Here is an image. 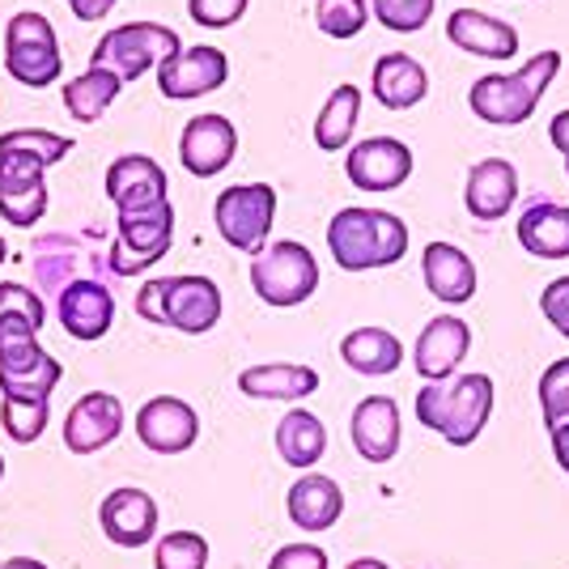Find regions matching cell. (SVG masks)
Listing matches in <instances>:
<instances>
[{"mask_svg": "<svg viewBox=\"0 0 569 569\" xmlns=\"http://www.w3.org/2000/svg\"><path fill=\"white\" fill-rule=\"evenodd\" d=\"M493 417V379L489 375H455L417 391V421L442 433L451 447H472Z\"/></svg>", "mask_w": 569, "mask_h": 569, "instance_id": "obj_1", "label": "cell"}, {"mask_svg": "<svg viewBox=\"0 0 569 569\" xmlns=\"http://www.w3.org/2000/svg\"><path fill=\"white\" fill-rule=\"evenodd\" d=\"M557 72H561V51H540L519 72H489V77L472 81L468 107L476 119H485L493 128L527 123L536 116L540 98L548 94V86L557 81Z\"/></svg>", "mask_w": 569, "mask_h": 569, "instance_id": "obj_2", "label": "cell"}, {"mask_svg": "<svg viewBox=\"0 0 569 569\" xmlns=\"http://www.w3.org/2000/svg\"><path fill=\"white\" fill-rule=\"evenodd\" d=\"M328 247L345 272H370L403 260L408 226L403 217L382 209H340L328 226Z\"/></svg>", "mask_w": 569, "mask_h": 569, "instance_id": "obj_3", "label": "cell"}, {"mask_svg": "<svg viewBox=\"0 0 569 569\" xmlns=\"http://www.w3.org/2000/svg\"><path fill=\"white\" fill-rule=\"evenodd\" d=\"M137 315L188 336H204L213 332L221 319V289L209 277H158V281L141 284Z\"/></svg>", "mask_w": 569, "mask_h": 569, "instance_id": "obj_4", "label": "cell"}, {"mask_svg": "<svg viewBox=\"0 0 569 569\" xmlns=\"http://www.w3.org/2000/svg\"><path fill=\"white\" fill-rule=\"evenodd\" d=\"M251 289L268 307H302L319 289V260L307 242H268L260 256H251Z\"/></svg>", "mask_w": 569, "mask_h": 569, "instance_id": "obj_5", "label": "cell"}, {"mask_svg": "<svg viewBox=\"0 0 569 569\" xmlns=\"http://www.w3.org/2000/svg\"><path fill=\"white\" fill-rule=\"evenodd\" d=\"M183 48L179 43V34L162 22H128V26H116V30H107L102 39H98V48L90 51V69H107L116 72L119 81L128 86V81H137L144 77L149 69H158L167 56Z\"/></svg>", "mask_w": 569, "mask_h": 569, "instance_id": "obj_6", "label": "cell"}, {"mask_svg": "<svg viewBox=\"0 0 569 569\" xmlns=\"http://www.w3.org/2000/svg\"><path fill=\"white\" fill-rule=\"evenodd\" d=\"M217 234L234 251L260 256L277 221V188L272 183H230L217 196Z\"/></svg>", "mask_w": 569, "mask_h": 569, "instance_id": "obj_7", "label": "cell"}, {"mask_svg": "<svg viewBox=\"0 0 569 569\" xmlns=\"http://www.w3.org/2000/svg\"><path fill=\"white\" fill-rule=\"evenodd\" d=\"M4 64L13 72V81H22L30 90L60 81L64 56L43 13H13V22L4 26Z\"/></svg>", "mask_w": 569, "mask_h": 569, "instance_id": "obj_8", "label": "cell"}, {"mask_svg": "<svg viewBox=\"0 0 569 569\" xmlns=\"http://www.w3.org/2000/svg\"><path fill=\"white\" fill-rule=\"evenodd\" d=\"M174 242V204H153V209H137V213L116 217V251H111V268L116 277H137L149 263H158Z\"/></svg>", "mask_w": 569, "mask_h": 569, "instance_id": "obj_9", "label": "cell"}, {"mask_svg": "<svg viewBox=\"0 0 569 569\" xmlns=\"http://www.w3.org/2000/svg\"><path fill=\"white\" fill-rule=\"evenodd\" d=\"M43 213H48V162L22 149H0V217L26 230Z\"/></svg>", "mask_w": 569, "mask_h": 569, "instance_id": "obj_10", "label": "cell"}, {"mask_svg": "<svg viewBox=\"0 0 569 569\" xmlns=\"http://www.w3.org/2000/svg\"><path fill=\"white\" fill-rule=\"evenodd\" d=\"M226 77H230L226 51L196 43V48H179L174 56H167L158 64V90L167 98H174V102H188V98H204L213 94V90H221Z\"/></svg>", "mask_w": 569, "mask_h": 569, "instance_id": "obj_11", "label": "cell"}, {"mask_svg": "<svg viewBox=\"0 0 569 569\" xmlns=\"http://www.w3.org/2000/svg\"><path fill=\"white\" fill-rule=\"evenodd\" d=\"M238 132L226 116H191L179 137V162L196 179H217L234 162Z\"/></svg>", "mask_w": 569, "mask_h": 569, "instance_id": "obj_12", "label": "cell"}, {"mask_svg": "<svg viewBox=\"0 0 569 569\" xmlns=\"http://www.w3.org/2000/svg\"><path fill=\"white\" fill-rule=\"evenodd\" d=\"M345 174L361 191H396L412 174V149L403 141H396V137H370V141L349 149Z\"/></svg>", "mask_w": 569, "mask_h": 569, "instance_id": "obj_13", "label": "cell"}, {"mask_svg": "<svg viewBox=\"0 0 569 569\" xmlns=\"http://www.w3.org/2000/svg\"><path fill=\"white\" fill-rule=\"evenodd\" d=\"M137 438L153 455H183L200 438V417L191 403L174 400V396H153L137 412Z\"/></svg>", "mask_w": 569, "mask_h": 569, "instance_id": "obj_14", "label": "cell"}, {"mask_svg": "<svg viewBox=\"0 0 569 569\" xmlns=\"http://www.w3.org/2000/svg\"><path fill=\"white\" fill-rule=\"evenodd\" d=\"M107 200L116 204L119 213H137V209H153L167 204L170 183L167 170L158 167L144 153H123L107 167Z\"/></svg>", "mask_w": 569, "mask_h": 569, "instance_id": "obj_15", "label": "cell"}, {"mask_svg": "<svg viewBox=\"0 0 569 569\" xmlns=\"http://www.w3.org/2000/svg\"><path fill=\"white\" fill-rule=\"evenodd\" d=\"M123 429V403L111 391H86L64 417V447L72 455H94L111 447Z\"/></svg>", "mask_w": 569, "mask_h": 569, "instance_id": "obj_16", "label": "cell"}, {"mask_svg": "<svg viewBox=\"0 0 569 569\" xmlns=\"http://www.w3.org/2000/svg\"><path fill=\"white\" fill-rule=\"evenodd\" d=\"M349 433H353V447L366 463H391L400 451V403L391 396H366L349 417Z\"/></svg>", "mask_w": 569, "mask_h": 569, "instance_id": "obj_17", "label": "cell"}, {"mask_svg": "<svg viewBox=\"0 0 569 569\" xmlns=\"http://www.w3.org/2000/svg\"><path fill=\"white\" fill-rule=\"evenodd\" d=\"M98 522L116 548H144L158 536V501L144 489H116L98 506Z\"/></svg>", "mask_w": 569, "mask_h": 569, "instance_id": "obj_18", "label": "cell"}, {"mask_svg": "<svg viewBox=\"0 0 569 569\" xmlns=\"http://www.w3.org/2000/svg\"><path fill=\"white\" fill-rule=\"evenodd\" d=\"M56 315L72 340H102L116 323V298L98 281H69L60 289Z\"/></svg>", "mask_w": 569, "mask_h": 569, "instance_id": "obj_19", "label": "cell"}, {"mask_svg": "<svg viewBox=\"0 0 569 569\" xmlns=\"http://www.w3.org/2000/svg\"><path fill=\"white\" fill-rule=\"evenodd\" d=\"M468 349H472V328L463 319H455V315H438L417 336V353H412L417 375L429 382L451 379L455 366L468 357Z\"/></svg>", "mask_w": 569, "mask_h": 569, "instance_id": "obj_20", "label": "cell"}, {"mask_svg": "<svg viewBox=\"0 0 569 569\" xmlns=\"http://www.w3.org/2000/svg\"><path fill=\"white\" fill-rule=\"evenodd\" d=\"M519 200V170L506 158H485L468 170V183H463V204L468 213L480 221H498L515 209Z\"/></svg>", "mask_w": 569, "mask_h": 569, "instance_id": "obj_21", "label": "cell"}, {"mask_svg": "<svg viewBox=\"0 0 569 569\" xmlns=\"http://www.w3.org/2000/svg\"><path fill=\"white\" fill-rule=\"evenodd\" d=\"M447 39L468 56L480 60H510L519 51V30L501 18H489L480 9H455L447 18Z\"/></svg>", "mask_w": 569, "mask_h": 569, "instance_id": "obj_22", "label": "cell"}, {"mask_svg": "<svg viewBox=\"0 0 569 569\" xmlns=\"http://www.w3.org/2000/svg\"><path fill=\"white\" fill-rule=\"evenodd\" d=\"M421 272H426L429 293L447 307H463L476 298V263L455 242H429L421 251Z\"/></svg>", "mask_w": 569, "mask_h": 569, "instance_id": "obj_23", "label": "cell"}, {"mask_svg": "<svg viewBox=\"0 0 569 569\" xmlns=\"http://www.w3.org/2000/svg\"><path fill=\"white\" fill-rule=\"evenodd\" d=\"M370 90L387 111H412L429 94V72L408 56V51H387L375 60Z\"/></svg>", "mask_w": 569, "mask_h": 569, "instance_id": "obj_24", "label": "cell"}, {"mask_svg": "<svg viewBox=\"0 0 569 569\" xmlns=\"http://www.w3.org/2000/svg\"><path fill=\"white\" fill-rule=\"evenodd\" d=\"M284 510H289L293 527H302V531H328L345 515V493L332 476L307 472L284 493Z\"/></svg>", "mask_w": 569, "mask_h": 569, "instance_id": "obj_25", "label": "cell"}, {"mask_svg": "<svg viewBox=\"0 0 569 569\" xmlns=\"http://www.w3.org/2000/svg\"><path fill=\"white\" fill-rule=\"evenodd\" d=\"M519 242L536 260H569V204L536 200L519 217Z\"/></svg>", "mask_w": 569, "mask_h": 569, "instance_id": "obj_26", "label": "cell"}, {"mask_svg": "<svg viewBox=\"0 0 569 569\" xmlns=\"http://www.w3.org/2000/svg\"><path fill=\"white\" fill-rule=\"evenodd\" d=\"M238 391L251 400H307L319 391V370L298 366V361H272V366H251L238 375Z\"/></svg>", "mask_w": 569, "mask_h": 569, "instance_id": "obj_27", "label": "cell"}, {"mask_svg": "<svg viewBox=\"0 0 569 569\" xmlns=\"http://www.w3.org/2000/svg\"><path fill=\"white\" fill-rule=\"evenodd\" d=\"M340 357L345 366L366 375V379H382V375H396L403 361V345L396 332L387 328H353V332L340 340Z\"/></svg>", "mask_w": 569, "mask_h": 569, "instance_id": "obj_28", "label": "cell"}, {"mask_svg": "<svg viewBox=\"0 0 569 569\" xmlns=\"http://www.w3.org/2000/svg\"><path fill=\"white\" fill-rule=\"evenodd\" d=\"M277 451L289 468H315L323 451H328V429L323 421L307 412V408H293V412H284L281 426H277Z\"/></svg>", "mask_w": 569, "mask_h": 569, "instance_id": "obj_29", "label": "cell"}, {"mask_svg": "<svg viewBox=\"0 0 569 569\" xmlns=\"http://www.w3.org/2000/svg\"><path fill=\"white\" fill-rule=\"evenodd\" d=\"M357 116H361V90H357L353 81L336 86L332 94H328V102H323L319 119H315V144H319L323 153L345 149V144L353 141Z\"/></svg>", "mask_w": 569, "mask_h": 569, "instance_id": "obj_30", "label": "cell"}, {"mask_svg": "<svg viewBox=\"0 0 569 569\" xmlns=\"http://www.w3.org/2000/svg\"><path fill=\"white\" fill-rule=\"evenodd\" d=\"M119 90H123V81H119L116 72L86 69L77 81L64 86V107H69V116L77 123H98V119L107 116V107L119 98Z\"/></svg>", "mask_w": 569, "mask_h": 569, "instance_id": "obj_31", "label": "cell"}, {"mask_svg": "<svg viewBox=\"0 0 569 569\" xmlns=\"http://www.w3.org/2000/svg\"><path fill=\"white\" fill-rule=\"evenodd\" d=\"M64 375V366L51 353H43L26 370H0V396H18V400H51L56 382Z\"/></svg>", "mask_w": 569, "mask_h": 569, "instance_id": "obj_32", "label": "cell"}, {"mask_svg": "<svg viewBox=\"0 0 569 569\" xmlns=\"http://www.w3.org/2000/svg\"><path fill=\"white\" fill-rule=\"evenodd\" d=\"M43 357L39 328H30L18 315H0V370H26Z\"/></svg>", "mask_w": 569, "mask_h": 569, "instance_id": "obj_33", "label": "cell"}, {"mask_svg": "<svg viewBox=\"0 0 569 569\" xmlns=\"http://www.w3.org/2000/svg\"><path fill=\"white\" fill-rule=\"evenodd\" d=\"M51 417V400H18V396H4L0 403V421H4V433L18 442V447H30L43 438Z\"/></svg>", "mask_w": 569, "mask_h": 569, "instance_id": "obj_34", "label": "cell"}, {"mask_svg": "<svg viewBox=\"0 0 569 569\" xmlns=\"http://www.w3.org/2000/svg\"><path fill=\"white\" fill-rule=\"evenodd\" d=\"M370 22L366 0H315V26L328 39H357Z\"/></svg>", "mask_w": 569, "mask_h": 569, "instance_id": "obj_35", "label": "cell"}, {"mask_svg": "<svg viewBox=\"0 0 569 569\" xmlns=\"http://www.w3.org/2000/svg\"><path fill=\"white\" fill-rule=\"evenodd\" d=\"M209 566V540L200 531H170L153 548V569H204Z\"/></svg>", "mask_w": 569, "mask_h": 569, "instance_id": "obj_36", "label": "cell"}, {"mask_svg": "<svg viewBox=\"0 0 569 569\" xmlns=\"http://www.w3.org/2000/svg\"><path fill=\"white\" fill-rule=\"evenodd\" d=\"M0 149H22L30 158H39V162H64L72 149V137H60V132H43V128H18V132H4L0 137Z\"/></svg>", "mask_w": 569, "mask_h": 569, "instance_id": "obj_37", "label": "cell"}, {"mask_svg": "<svg viewBox=\"0 0 569 569\" xmlns=\"http://www.w3.org/2000/svg\"><path fill=\"white\" fill-rule=\"evenodd\" d=\"M370 13L396 34H417L433 18V0H370Z\"/></svg>", "mask_w": 569, "mask_h": 569, "instance_id": "obj_38", "label": "cell"}, {"mask_svg": "<svg viewBox=\"0 0 569 569\" xmlns=\"http://www.w3.org/2000/svg\"><path fill=\"white\" fill-rule=\"evenodd\" d=\"M540 408H545V426H561L569 421V357L552 361L540 375Z\"/></svg>", "mask_w": 569, "mask_h": 569, "instance_id": "obj_39", "label": "cell"}, {"mask_svg": "<svg viewBox=\"0 0 569 569\" xmlns=\"http://www.w3.org/2000/svg\"><path fill=\"white\" fill-rule=\"evenodd\" d=\"M0 315H18L26 319L30 328H43L48 323V307H43V298L30 289V284H0Z\"/></svg>", "mask_w": 569, "mask_h": 569, "instance_id": "obj_40", "label": "cell"}, {"mask_svg": "<svg viewBox=\"0 0 569 569\" xmlns=\"http://www.w3.org/2000/svg\"><path fill=\"white\" fill-rule=\"evenodd\" d=\"M247 4L251 0H188V13L191 22L204 26V30H226L247 13Z\"/></svg>", "mask_w": 569, "mask_h": 569, "instance_id": "obj_41", "label": "cell"}, {"mask_svg": "<svg viewBox=\"0 0 569 569\" xmlns=\"http://www.w3.org/2000/svg\"><path fill=\"white\" fill-rule=\"evenodd\" d=\"M540 310H545L548 323L569 340V277H557L552 284H545V293H540Z\"/></svg>", "mask_w": 569, "mask_h": 569, "instance_id": "obj_42", "label": "cell"}, {"mask_svg": "<svg viewBox=\"0 0 569 569\" xmlns=\"http://www.w3.org/2000/svg\"><path fill=\"white\" fill-rule=\"evenodd\" d=\"M268 569H328V552L319 545H284L277 548Z\"/></svg>", "mask_w": 569, "mask_h": 569, "instance_id": "obj_43", "label": "cell"}, {"mask_svg": "<svg viewBox=\"0 0 569 569\" xmlns=\"http://www.w3.org/2000/svg\"><path fill=\"white\" fill-rule=\"evenodd\" d=\"M69 4L72 18H81V22H98V18H107L116 9V0H69Z\"/></svg>", "mask_w": 569, "mask_h": 569, "instance_id": "obj_44", "label": "cell"}, {"mask_svg": "<svg viewBox=\"0 0 569 569\" xmlns=\"http://www.w3.org/2000/svg\"><path fill=\"white\" fill-rule=\"evenodd\" d=\"M548 141H552V149L569 162V111H557V116H552V123H548Z\"/></svg>", "mask_w": 569, "mask_h": 569, "instance_id": "obj_45", "label": "cell"}, {"mask_svg": "<svg viewBox=\"0 0 569 569\" xmlns=\"http://www.w3.org/2000/svg\"><path fill=\"white\" fill-rule=\"evenodd\" d=\"M548 438H552V455H557V463H561V472H569V421L548 429Z\"/></svg>", "mask_w": 569, "mask_h": 569, "instance_id": "obj_46", "label": "cell"}, {"mask_svg": "<svg viewBox=\"0 0 569 569\" xmlns=\"http://www.w3.org/2000/svg\"><path fill=\"white\" fill-rule=\"evenodd\" d=\"M0 569H48L43 561H34V557H13V561H4Z\"/></svg>", "mask_w": 569, "mask_h": 569, "instance_id": "obj_47", "label": "cell"}, {"mask_svg": "<svg viewBox=\"0 0 569 569\" xmlns=\"http://www.w3.org/2000/svg\"><path fill=\"white\" fill-rule=\"evenodd\" d=\"M345 569H387V566L375 561V557H361V561H353V566H345Z\"/></svg>", "mask_w": 569, "mask_h": 569, "instance_id": "obj_48", "label": "cell"}, {"mask_svg": "<svg viewBox=\"0 0 569 569\" xmlns=\"http://www.w3.org/2000/svg\"><path fill=\"white\" fill-rule=\"evenodd\" d=\"M4 256H9V247H4V238H0V263H4Z\"/></svg>", "mask_w": 569, "mask_h": 569, "instance_id": "obj_49", "label": "cell"}, {"mask_svg": "<svg viewBox=\"0 0 569 569\" xmlns=\"http://www.w3.org/2000/svg\"><path fill=\"white\" fill-rule=\"evenodd\" d=\"M0 480H4V455H0Z\"/></svg>", "mask_w": 569, "mask_h": 569, "instance_id": "obj_50", "label": "cell"}, {"mask_svg": "<svg viewBox=\"0 0 569 569\" xmlns=\"http://www.w3.org/2000/svg\"><path fill=\"white\" fill-rule=\"evenodd\" d=\"M566 174H569V162H566Z\"/></svg>", "mask_w": 569, "mask_h": 569, "instance_id": "obj_51", "label": "cell"}]
</instances>
